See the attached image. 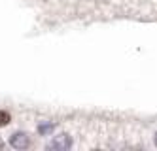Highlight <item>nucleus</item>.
Segmentation results:
<instances>
[{"label": "nucleus", "mask_w": 157, "mask_h": 151, "mask_svg": "<svg viewBox=\"0 0 157 151\" xmlns=\"http://www.w3.org/2000/svg\"><path fill=\"white\" fill-rule=\"evenodd\" d=\"M4 147V142H2V138H0V149H2Z\"/></svg>", "instance_id": "nucleus-5"}, {"label": "nucleus", "mask_w": 157, "mask_h": 151, "mask_svg": "<svg viewBox=\"0 0 157 151\" xmlns=\"http://www.w3.org/2000/svg\"><path fill=\"white\" fill-rule=\"evenodd\" d=\"M10 145L13 149H27L30 145V138L27 132H13L10 136Z\"/></svg>", "instance_id": "nucleus-1"}, {"label": "nucleus", "mask_w": 157, "mask_h": 151, "mask_svg": "<svg viewBox=\"0 0 157 151\" xmlns=\"http://www.w3.org/2000/svg\"><path fill=\"white\" fill-rule=\"evenodd\" d=\"M155 145H157V134H155Z\"/></svg>", "instance_id": "nucleus-6"}, {"label": "nucleus", "mask_w": 157, "mask_h": 151, "mask_svg": "<svg viewBox=\"0 0 157 151\" xmlns=\"http://www.w3.org/2000/svg\"><path fill=\"white\" fill-rule=\"evenodd\" d=\"M53 129H55V125H53V123H40V125H38V132H40L42 136L51 134Z\"/></svg>", "instance_id": "nucleus-3"}, {"label": "nucleus", "mask_w": 157, "mask_h": 151, "mask_svg": "<svg viewBox=\"0 0 157 151\" xmlns=\"http://www.w3.org/2000/svg\"><path fill=\"white\" fill-rule=\"evenodd\" d=\"M70 147H72V138L68 134H57L49 144V149H59V151H66Z\"/></svg>", "instance_id": "nucleus-2"}, {"label": "nucleus", "mask_w": 157, "mask_h": 151, "mask_svg": "<svg viewBox=\"0 0 157 151\" xmlns=\"http://www.w3.org/2000/svg\"><path fill=\"white\" fill-rule=\"evenodd\" d=\"M10 121H12L10 113H8V111H4V110H0V126H6Z\"/></svg>", "instance_id": "nucleus-4"}]
</instances>
